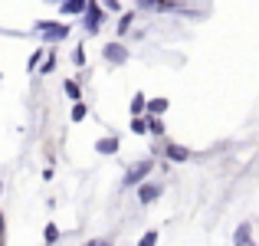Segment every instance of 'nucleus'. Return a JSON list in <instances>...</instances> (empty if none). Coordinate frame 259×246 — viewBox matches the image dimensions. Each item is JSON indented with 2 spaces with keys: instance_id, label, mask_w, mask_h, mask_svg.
I'll return each instance as SVG.
<instances>
[{
  "instance_id": "1a4fd4ad",
  "label": "nucleus",
  "mask_w": 259,
  "mask_h": 246,
  "mask_svg": "<svg viewBox=\"0 0 259 246\" xmlns=\"http://www.w3.org/2000/svg\"><path fill=\"white\" fill-rule=\"evenodd\" d=\"M167 108V102L164 99H154V102H148V112H164Z\"/></svg>"
},
{
  "instance_id": "20e7f679",
  "label": "nucleus",
  "mask_w": 259,
  "mask_h": 246,
  "mask_svg": "<svg viewBox=\"0 0 259 246\" xmlns=\"http://www.w3.org/2000/svg\"><path fill=\"white\" fill-rule=\"evenodd\" d=\"M158 194H161V190L154 187V184H141V190H138V200H141V203H151Z\"/></svg>"
},
{
  "instance_id": "f8f14e48",
  "label": "nucleus",
  "mask_w": 259,
  "mask_h": 246,
  "mask_svg": "<svg viewBox=\"0 0 259 246\" xmlns=\"http://www.w3.org/2000/svg\"><path fill=\"white\" fill-rule=\"evenodd\" d=\"M132 112H135V115H141V112H145V99H141V95H135V102H132Z\"/></svg>"
},
{
  "instance_id": "0eeeda50",
  "label": "nucleus",
  "mask_w": 259,
  "mask_h": 246,
  "mask_svg": "<svg viewBox=\"0 0 259 246\" xmlns=\"http://www.w3.org/2000/svg\"><path fill=\"white\" fill-rule=\"evenodd\" d=\"M95 148H99L102 154H112V151H118V141H115V138H102Z\"/></svg>"
},
{
  "instance_id": "7ed1b4c3",
  "label": "nucleus",
  "mask_w": 259,
  "mask_h": 246,
  "mask_svg": "<svg viewBox=\"0 0 259 246\" xmlns=\"http://www.w3.org/2000/svg\"><path fill=\"white\" fill-rule=\"evenodd\" d=\"M39 30L46 33V39H63L66 33H69V26H63V23H39Z\"/></svg>"
},
{
  "instance_id": "4468645a",
  "label": "nucleus",
  "mask_w": 259,
  "mask_h": 246,
  "mask_svg": "<svg viewBox=\"0 0 259 246\" xmlns=\"http://www.w3.org/2000/svg\"><path fill=\"white\" fill-rule=\"evenodd\" d=\"M246 240H249V230H246V227H243V230H240V233H236V243H246Z\"/></svg>"
},
{
  "instance_id": "2eb2a0df",
  "label": "nucleus",
  "mask_w": 259,
  "mask_h": 246,
  "mask_svg": "<svg viewBox=\"0 0 259 246\" xmlns=\"http://www.w3.org/2000/svg\"><path fill=\"white\" fill-rule=\"evenodd\" d=\"M132 128H135V132H145L148 125H145V121H141V118H132Z\"/></svg>"
},
{
  "instance_id": "423d86ee",
  "label": "nucleus",
  "mask_w": 259,
  "mask_h": 246,
  "mask_svg": "<svg viewBox=\"0 0 259 246\" xmlns=\"http://www.w3.org/2000/svg\"><path fill=\"white\" fill-rule=\"evenodd\" d=\"M85 0H63V13H82Z\"/></svg>"
},
{
  "instance_id": "39448f33",
  "label": "nucleus",
  "mask_w": 259,
  "mask_h": 246,
  "mask_svg": "<svg viewBox=\"0 0 259 246\" xmlns=\"http://www.w3.org/2000/svg\"><path fill=\"white\" fill-rule=\"evenodd\" d=\"M148 171H151V161H141V164H135V168H132V174H128V181H141V177H145L148 174Z\"/></svg>"
},
{
  "instance_id": "9b49d317",
  "label": "nucleus",
  "mask_w": 259,
  "mask_h": 246,
  "mask_svg": "<svg viewBox=\"0 0 259 246\" xmlns=\"http://www.w3.org/2000/svg\"><path fill=\"white\" fill-rule=\"evenodd\" d=\"M43 236H46V243H56V240H59V230H56V227H53V223H50Z\"/></svg>"
},
{
  "instance_id": "f257e3e1",
  "label": "nucleus",
  "mask_w": 259,
  "mask_h": 246,
  "mask_svg": "<svg viewBox=\"0 0 259 246\" xmlns=\"http://www.w3.org/2000/svg\"><path fill=\"white\" fill-rule=\"evenodd\" d=\"M102 13H105V10H99V4H95V0H85V30H89V33L99 30Z\"/></svg>"
},
{
  "instance_id": "f03ea898",
  "label": "nucleus",
  "mask_w": 259,
  "mask_h": 246,
  "mask_svg": "<svg viewBox=\"0 0 259 246\" xmlns=\"http://www.w3.org/2000/svg\"><path fill=\"white\" fill-rule=\"evenodd\" d=\"M105 59H108V63H125V59H128V50L121 43H108L105 46Z\"/></svg>"
},
{
  "instance_id": "ddd939ff",
  "label": "nucleus",
  "mask_w": 259,
  "mask_h": 246,
  "mask_svg": "<svg viewBox=\"0 0 259 246\" xmlns=\"http://www.w3.org/2000/svg\"><path fill=\"white\" fill-rule=\"evenodd\" d=\"M72 118L82 121V118H85V105H76V108H72Z\"/></svg>"
},
{
  "instance_id": "dca6fc26",
  "label": "nucleus",
  "mask_w": 259,
  "mask_h": 246,
  "mask_svg": "<svg viewBox=\"0 0 259 246\" xmlns=\"http://www.w3.org/2000/svg\"><path fill=\"white\" fill-rule=\"evenodd\" d=\"M105 7L108 10H118V0H105Z\"/></svg>"
},
{
  "instance_id": "9d476101",
  "label": "nucleus",
  "mask_w": 259,
  "mask_h": 246,
  "mask_svg": "<svg viewBox=\"0 0 259 246\" xmlns=\"http://www.w3.org/2000/svg\"><path fill=\"white\" fill-rule=\"evenodd\" d=\"M66 95H69V99H79V82H66Z\"/></svg>"
},
{
  "instance_id": "6e6552de",
  "label": "nucleus",
  "mask_w": 259,
  "mask_h": 246,
  "mask_svg": "<svg viewBox=\"0 0 259 246\" xmlns=\"http://www.w3.org/2000/svg\"><path fill=\"white\" fill-rule=\"evenodd\" d=\"M167 158H171V161H187V151L177 148V145H171V148H167Z\"/></svg>"
}]
</instances>
